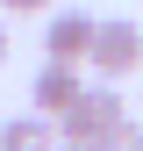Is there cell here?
I'll use <instances>...</instances> for the list:
<instances>
[{"instance_id":"6da1fadb","label":"cell","mask_w":143,"mask_h":151,"mask_svg":"<svg viewBox=\"0 0 143 151\" xmlns=\"http://www.w3.org/2000/svg\"><path fill=\"white\" fill-rule=\"evenodd\" d=\"M122 122H129V101L115 93V79H100V86H86V93H79V108H72L57 129H64V144H107Z\"/></svg>"},{"instance_id":"7a4b0ae2","label":"cell","mask_w":143,"mask_h":151,"mask_svg":"<svg viewBox=\"0 0 143 151\" xmlns=\"http://www.w3.org/2000/svg\"><path fill=\"white\" fill-rule=\"evenodd\" d=\"M93 43H100V22H93V14H79V7L50 14V29H43L50 65H93Z\"/></svg>"},{"instance_id":"3957f363","label":"cell","mask_w":143,"mask_h":151,"mask_svg":"<svg viewBox=\"0 0 143 151\" xmlns=\"http://www.w3.org/2000/svg\"><path fill=\"white\" fill-rule=\"evenodd\" d=\"M136 65H143V29H136V22H100L93 72H100V79H129Z\"/></svg>"},{"instance_id":"277c9868","label":"cell","mask_w":143,"mask_h":151,"mask_svg":"<svg viewBox=\"0 0 143 151\" xmlns=\"http://www.w3.org/2000/svg\"><path fill=\"white\" fill-rule=\"evenodd\" d=\"M79 65H43V72H36V86H29V101H36V115H72V108H79Z\"/></svg>"},{"instance_id":"5b68a950","label":"cell","mask_w":143,"mask_h":151,"mask_svg":"<svg viewBox=\"0 0 143 151\" xmlns=\"http://www.w3.org/2000/svg\"><path fill=\"white\" fill-rule=\"evenodd\" d=\"M0 151H64V129H57V115H7Z\"/></svg>"},{"instance_id":"8992f818","label":"cell","mask_w":143,"mask_h":151,"mask_svg":"<svg viewBox=\"0 0 143 151\" xmlns=\"http://www.w3.org/2000/svg\"><path fill=\"white\" fill-rule=\"evenodd\" d=\"M100 151H143V122L129 115V122H122V129H115V137H107V144H100Z\"/></svg>"},{"instance_id":"52a82bcc","label":"cell","mask_w":143,"mask_h":151,"mask_svg":"<svg viewBox=\"0 0 143 151\" xmlns=\"http://www.w3.org/2000/svg\"><path fill=\"white\" fill-rule=\"evenodd\" d=\"M50 0H0V14H43Z\"/></svg>"},{"instance_id":"ba28073f","label":"cell","mask_w":143,"mask_h":151,"mask_svg":"<svg viewBox=\"0 0 143 151\" xmlns=\"http://www.w3.org/2000/svg\"><path fill=\"white\" fill-rule=\"evenodd\" d=\"M0 58H7V14H0Z\"/></svg>"},{"instance_id":"9c48e42d","label":"cell","mask_w":143,"mask_h":151,"mask_svg":"<svg viewBox=\"0 0 143 151\" xmlns=\"http://www.w3.org/2000/svg\"><path fill=\"white\" fill-rule=\"evenodd\" d=\"M64 151H100V144H64Z\"/></svg>"}]
</instances>
